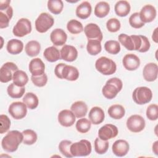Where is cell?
<instances>
[{"label":"cell","mask_w":158,"mask_h":158,"mask_svg":"<svg viewBox=\"0 0 158 158\" xmlns=\"http://www.w3.org/2000/svg\"><path fill=\"white\" fill-rule=\"evenodd\" d=\"M23 133L18 130L9 131L2 138L1 146L2 149L8 152H13L17 151L20 144L23 142Z\"/></svg>","instance_id":"obj_1"},{"label":"cell","mask_w":158,"mask_h":158,"mask_svg":"<svg viewBox=\"0 0 158 158\" xmlns=\"http://www.w3.org/2000/svg\"><path fill=\"white\" fill-rule=\"evenodd\" d=\"M54 73L57 78L69 81H75L79 77V71L75 67L64 63H59L55 67Z\"/></svg>","instance_id":"obj_2"},{"label":"cell","mask_w":158,"mask_h":158,"mask_svg":"<svg viewBox=\"0 0 158 158\" xmlns=\"http://www.w3.org/2000/svg\"><path fill=\"white\" fill-rule=\"evenodd\" d=\"M122 87L123 83L120 78L117 77L111 78L106 81V85L102 89V93L106 98L112 99L116 97Z\"/></svg>","instance_id":"obj_3"},{"label":"cell","mask_w":158,"mask_h":158,"mask_svg":"<svg viewBox=\"0 0 158 158\" xmlns=\"http://www.w3.org/2000/svg\"><path fill=\"white\" fill-rule=\"evenodd\" d=\"M118 41L129 51H139L141 47V35L128 36L125 33H121L118 36Z\"/></svg>","instance_id":"obj_4"},{"label":"cell","mask_w":158,"mask_h":158,"mask_svg":"<svg viewBox=\"0 0 158 158\" xmlns=\"http://www.w3.org/2000/svg\"><path fill=\"white\" fill-rule=\"evenodd\" d=\"M96 70L104 75L114 74L117 70L115 62L107 57H101L95 62Z\"/></svg>","instance_id":"obj_5"},{"label":"cell","mask_w":158,"mask_h":158,"mask_svg":"<svg viewBox=\"0 0 158 158\" xmlns=\"http://www.w3.org/2000/svg\"><path fill=\"white\" fill-rule=\"evenodd\" d=\"M132 98L135 103L143 105L149 102L152 98V93L146 86H139L135 89L132 93Z\"/></svg>","instance_id":"obj_6"},{"label":"cell","mask_w":158,"mask_h":158,"mask_svg":"<svg viewBox=\"0 0 158 158\" xmlns=\"http://www.w3.org/2000/svg\"><path fill=\"white\" fill-rule=\"evenodd\" d=\"M91 144L86 139H81L70 146V152L73 157L87 156L91 152Z\"/></svg>","instance_id":"obj_7"},{"label":"cell","mask_w":158,"mask_h":158,"mask_svg":"<svg viewBox=\"0 0 158 158\" xmlns=\"http://www.w3.org/2000/svg\"><path fill=\"white\" fill-rule=\"evenodd\" d=\"M54 20L51 15L47 12L40 14L35 20V28L39 33L46 32L54 25Z\"/></svg>","instance_id":"obj_8"},{"label":"cell","mask_w":158,"mask_h":158,"mask_svg":"<svg viewBox=\"0 0 158 158\" xmlns=\"http://www.w3.org/2000/svg\"><path fill=\"white\" fill-rule=\"evenodd\" d=\"M31 31V23L30 20L26 18L19 19L13 28V34L18 37H23Z\"/></svg>","instance_id":"obj_9"},{"label":"cell","mask_w":158,"mask_h":158,"mask_svg":"<svg viewBox=\"0 0 158 158\" xmlns=\"http://www.w3.org/2000/svg\"><path fill=\"white\" fill-rule=\"evenodd\" d=\"M128 129L133 133H138L143 130L146 122L144 118L137 114L131 115L127 120L126 123Z\"/></svg>","instance_id":"obj_10"},{"label":"cell","mask_w":158,"mask_h":158,"mask_svg":"<svg viewBox=\"0 0 158 158\" xmlns=\"http://www.w3.org/2000/svg\"><path fill=\"white\" fill-rule=\"evenodd\" d=\"M18 69V67L14 62H7L4 64L0 69L1 82L7 83L12 80L14 72Z\"/></svg>","instance_id":"obj_11"},{"label":"cell","mask_w":158,"mask_h":158,"mask_svg":"<svg viewBox=\"0 0 158 158\" xmlns=\"http://www.w3.org/2000/svg\"><path fill=\"white\" fill-rule=\"evenodd\" d=\"M8 112L14 118L20 120L26 116L27 107L23 102H14L9 106Z\"/></svg>","instance_id":"obj_12"},{"label":"cell","mask_w":158,"mask_h":158,"mask_svg":"<svg viewBox=\"0 0 158 158\" xmlns=\"http://www.w3.org/2000/svg\"><path fill=\"white\" fill-rule=\"evenodd\" d=\"M118 130L117 127L112 124H106L101 127L98 131V136L100 139L105 141L115 138L117 136Z\"/></svg>","instance_id":"obj_13"},{"label":"cell","mask_w":158,"mask_h":158,"mask_svg":"<svg viewBox=\"0 0 158 158\" xmlns=\"http://www.w3.org/2000/svg\"><path fill=\"white\" fill-rule=\"evenodd\" d=\"M84 32L88 40H96L102 41L103 35L99 27L93 23L87 24L84 28Z\"/></svg>","instance_id":"obj_14"},{"label":"cell","mask_w":158,"mask_h":158,"mask_svg":"<svg viewBox=\"0 0 158 158\" xmlns=\"http://www.w3.org/2000/svg\"><path fill=\"white\" fill-rule=\"evenodd\" d=\"M57 118L58 122L62 126L69 127L75 123L76 117L71 110L64 109L59 113Z\"/></svg>","instance_id":"obj_15"},{"label":"cell","mask_w":158,"mask_h":158,"mask_svg":"<svg viewBox=\"0 0 158 158\" xmlns=\"http://www.w3.org/2000/svg\"><path fill=\"white\" fill-rule=\"evenodd\" d=\"M139 14L141 20L145 23L152 22L156 17L157 12L152 5L146 4L142 7Z\"/></svg>","instance_id":"obj_16"},{"label":"cell","mask_w":158,"mask_h":158,"mask_svg":"<svg viewBox=\"0 0 158 158\" xmlns=\"http://www.w3.org/2000/svg\"><path fill=\"white\" fill-rule=\"evenodd\" d=\"M158 67L157 64L149 62L146 64L143 68V75L144 79L147 81H154L157 78Z\"/></svg>","instance_id":"obj_17"},{"label":"cell","mask_w":158,"mask_h":158,"mask_svg":"<svg viewBox=\"0 0 158 158\" xmlns=\"http://www.w3.org/2000/svg\"><path fill=\"white\" fill-rule=\"evenodd\" d=\"M122 64L127 70L133 71L139 67L140 60L139 58L134 54H127L123 57Z\"/></svg>","instance_id":"obj_18"},{"label":"cell","mask_w":158,"mask_h":158,"mask_svg":"<svg viewBox=\"0 0 158 158\" xmlns=\"http://www.w3.org/2000/svg\"><path fill=\"white\" fill-rule=\"evenodd\" d=\"M60 53L61 59L67 62H73L78 57L77 49L72 45H64L62 48Z\"/></svg>","instance_id":"obj_19"},{"label":"cell","mask_w":158,"mask_h":158,"mask_svg":"<svg viewBox=\"0 0 158 158\" xmlns=\"http://www.w3.org/2000/svg\"><path fill=\"white\" fill-rule=\"evenodd\" d=\"M50 39L54 46L64 45L67 40V35L65 31L61 28H56L50 34Z\"/></svg>","instance_id":"obj_20"},{"label":"cell","mask_w":158,"mask_h":158,"mask_svg":"<svg viewBox=\"0 0 158 158\" xmlns=\"http://www.w3.org/2000/svg\"><path fill=\"white\" fill-rule=\"evenodd\" d=\"M129 148L128 143L123 139L116 140L112 146L113 153L117 157H123L127 155Z\"/></svg>","instance_id":"obj_21"},{"label":"cell","mask_w":158,"mask_h":158,"mask_svg":"<svg viewBox=\"0 0 158 158\" xmlns=\"http://www.w3.org/2000/svg\"><path fill=\"white\" fill-rule=\"evenodd\" d=\"M28 69L31 75L40 76L44 73L45 65L41 59L35 58L30 62Z\"/></svg>","instance_id":"obj_22"},{"label":"cell","mask_w":158,"mask_h":158,"mask_svg":"<svg viewBox=\"0 0 158 158\" xmlns=\"http://www.w3.org/2000/svg\"><path fill=\"white\" fill-rule=\"evenodd\" d=\"M88 117L91 123L94 125H99L104 120V112L99 107H93L89 112Z\"/></svg>","instance_id":"obj_23"},{"label":"cell","mask_w":158,"mask_h":158,"mask_svg":"<svg viewBox=\"0 0 158 158\" xmlns=\"http://www.w3.org/2000/svg\"><path fill=\"white\" fill-rule=\"evenodd\" d=\"M70 110L77 118H82L87 114L88 106L85 102L78 101L72 104Z\"/></svg>","instance_id":"obj_24"},{"label":"cell","mask_w":158,"mask_h":158,"mask_svg":"<svg viewBox=\"0 0 158 158\" xmlns=\"http://www.w3.org/2000/svg\"><path fill=\"white\" fill-rule=\"evenodd\" d=\"M92 11V7L90 3L88 1H84L77 7L76 15L81 19L88 18Z\"/></svg>","instance_id":"obj_25"},{"label":"cell","mask_w":158,"mask_h":158,"mask_svg":"<svg viewBox=\"0 0 158 158\" xmlns=\"http://www.w3.org/2000/svg\"><path fill=\"white\" fill-rule=\"evenodd\" d=\"M6 49L10 54H19L23 51V43L19 40L11 39L7 42Z\"/></svg>","instance_id":"obj_26"},{"label":"cell","mask_w":158,"mask_h":158,"mask_svg":"<svg viewBox=\"0 0 158 158\" xmlns=\"http://www.w3.org/2000/svg\"><path fill=\"white\" fill-rule=\"evenodd\" d=\"M130 3L127 1H118L116 2L114 10L115 14L119 17H126L130 12Z\"/></svg>","instance_id":"obj_27"},{"label":"cell","mask_w":158,"mask_h":158,"mask_svg":"<svg viewBox=\"0 0 158 158\" xmlns=\"http://www.w3.org/2000/svg\"><path fill=\"white\" fill-rule=\"evenodd\" d=\"M44 58L50 62H54L60 59V53L54 46L46 48L43 52Z\"/></svg>","instance_id":"obj_28"},{"label":"cell","mask_w":158,"mask_h":158,"mask_svg":"<svg viewBox=\"0 0 158 158\" xmlns=\"http://www.w3.org/2000/svg\"><path fill=\"white\" fill-rule=\"evenodd\" d=\"M13 15V9L11 6L0 10V28H4L9 26V22Z\"/></svg>","instance_id":"obj_29"},{"label":"cell","mask_w":158,"mask_h":158,"mask_svg":"<svg viewBox=\"0 0 158 158\" xmlns=\"http://www.w3.org/2000/svg\"><path fill=\"white\" fill-rule=\"evenodd\" d=\"M41 50V44L35 40L28 41L25 47L26 54L30 57H35L39 54Z\"/></svg>","instance_id":"obj_30"},{"label":"cell","mask_w":158,"mask_h":158,"mask_svg":"<svg viewBox=\"0 0 158 158\" xmlns=\"http://www.w3.org/2000/svg\"><path fill=\"white\" fill-rule=\"evenodd\" d=\"M109 115L114 119H120L125 114V108L120 104H114L110 106L107 110Z\"/></svg>","instance_id":"obj_31"},{"label":"cell","mask_w":158,"mask_h":158,"mask_svg":"<svg viewBox=\"0 0 158 158\" xmlns=\"http://www.w3.org/2000/svg\"><path fill=\"white\" fill-rule=\"evenodd\" d=\"M110 11V5L106 1L98 2L94 7V15L99 18H103L107 15Z\"/></svg>","instance_id":"obj_32"},{"label":"cell","mask_w":158,"mask_h":158,"mask_svg":"<svg viewBox=\"0 0 158 158\" xmlns=\"http://www.w3.org/2000/svg\"><path fill=\"white\" fill-rule=\"evenodd\" d=\"M12 80L15 85L23 87L28 81V77L24 71L18 70L14 72Z\"/></svg>","instance_id":"obj_33"},{"label":"cell","mask_w":158,"mask_h":158,"mask_svg":"<svg viewBox=\"0 0 158 158\" xmlns=\"http://www.w3.org/2000/svg\"><path fill=\"white\" fill-rule=\"evenodd\" d=\"M25 88H24V86H19L15 85L14 83H10L7 88V92L8 95L10 98L14 99L21 98L25 93Z\"/></svg>","instance_id":"obj_34"},{"label":"cell","mask_w":158,"mask_h":158,"mask_svg":"<svg viewBox=\"0 0 158 158\" xmlns=\"http://www.w3.org/2000/svg\"><path fill=\"white\" fill-rule=\"evenodd\" d=\"M23 102L27 107L30 109H36L39 104V100L37 96L33 93H27L25 94L23 98Z\"/></svg>","instance_id":"obj_35"},{"label":"cell","mask_w":158,"mask_h":158,"mask_svg":"<svg viewBox=\"0 0 158 158\" xmlns=\"http://www.w3.org/2000/svg\"><path fill=\"white\" fill-rule=\"evenodd\" d=\"M102 46L101 41L96 40H88L86 50L89 54L91 56H96L101 52Z\"/></svg>","instance_id":"obj_36"},{"label":"cell","mask_w":158,"mask_h":158,"mask_svg":"<svg viewBox=\"0 0 158 158\" xmlns=\"http://www.w3.org/2000/svg\"><path fill=\"white\" fill-rule=\"evenodd\" d=\"M47 6L49 10L55 15L61 13L64 8V3L61 0H49Z\"/></svg>","instance_id":"obj_37"},{"label":"cell","mask_w":158,"mask_h":158,"mask_svg":"<svg viewBox=\"0 0 158 158\" xmlns=\"http://www.w3.org/2000/svg\"><path fill=\"white\" fill-rule=\"evenodd\" d=\"M67 28L72 34H78L84 30L82 23L75 19H72L68 22Z\"/></svg>","instance_id":"obj_38"},{"label":"cell","mask_w":158,"mask_h":158,"mask_svg":"<svg viewBox=\"0 0 158 158\" xmlns=\"http://www.w3.org/2000/svg\"><path fill=\"white\" fill-rule=\"evenodd\" d=\"M23 135V143L27 145H32L36 143L38 136L36 133L31 129H27L22 131Z\"/></svg>","instance_id":"obj_39"},{"label":"cell","mask_w":158,"mask_h":158,"mask_svg":"<svg viewBox=\"0 0 158 158\" xmlns=\"http://www.w3.org/2000/svg\"><path fill=\"white\" fill-rule=\"evenodd\" d=\"M109 142L96 138L94 140V150L98 154H105L109 148Z\"/></svg>","instance_id":"obj_40"},{"label":"cell","mask_w":158,"mask_h":158,"mask_svg":"<svg viewBox=\"0 0 158 158\" xmlns=\"http://www.w3.org/2000/svg\"><path fill=\"white\" fill-rule=\"evenodd\" d=\"M91 122L89 120L86 118H80L76 123V129L81 133H87L91 128Z\"/></svg>","instance_id":"obj_41"},{"label":"cell","mask_w":158,"mask_h":158,"mask_svg":"<svg viewBox=\"0 0 158 158\" xmlns=\"http://www.w3.org/2000/svg\"><path fill=\"white\" fill-rule=\"evenodd\" d=\"M104 49L109 54H117L120 51V45L117 41L109 40L105 43Z\"/></svg>","instance_id":"obj_42"},{"label":"cell","mask_w":158,"mask_h":158,"mask_svg":"<svg viewBox=\"0 0 158 158\" xmlns=\"http://www.w3.org/2000/svg\"><path fill=\"white\" fill-rule=\"evenodd\" d=\"M72 144L71 141L64 139L60 142L59 149L60 152L66 157H72L73 156L70 152V146Z\"/></svg>","instance_id":"obj_43"},{"label":"cell","mask_w":158,"mask_h":158,"mask_svg":"<svg viewBox=\"0 0 158 158\" xmlns=\"http://www.w3.org/2000/svg\"><path fill=\"white\" fill-rule=\"evenodd\" d=\"M129 23L134 28H140L144 25L139 18V12H135L131 15L129 18Z\"/></svg>","instance_id":"obj_44"},{"label":"cell","mask_w":158,"mask_h":158,"mask_svg":"<svg viewBox=\"0 0 158 158\" xmlns=\"http://www.w3.org/2000/svg\"><path fill=\"white\" fill-rule=\"evenodd\" d=\"M147 118L150 120H156L158 118V106L156 104H150L146 112Z\"/></svg>","instance_id":"obj_45"},{"label":"cell","mask_w":158,"mask_h":158,"mask_svg":"<svg viewBox=\"0 0 158 158\" xmlns=\"http://www.w3.org/2000/svg\"><path fill=\"white\" fill-rule=\"evenodd\" d=\"M121 27L120 22L116 18H111L106 22V27L109 31L115 33L118 31Z\"/></svg>","instance_id":"obj_46"},{"label":"cell","mask_w":158,"mask_h":158,"mask_svg":"<svg viewBox=\"0 0 158 158\" xmlns=\"http://www.w3.org/2000/svg\"><path fill=\"white\" fill-rule=\"evenodd\" d=\"M31 80L35 86L38 87H43L45 86L47 83L48 77L45 73L40 76L31 75Z\"/></svg>","instance_id":"obj_47"},{"label":"cell","mask_w":158,"mask_h":158,"mask_svg":"<svg viewBox=\"0 0 158 158\" xmlns=\"http://www.w3.org/2000/svg\"><path fill=\"white\" fill-rule=\"evenodd\" d=\"M0 122H1L0 133L3 134L9 130L10 127V120L6 115L1 114L0 115Z\"/></svg>","instance_id":"obj_48"},{"label":"cell","mask_w":158,"mask_h":158,"mask_svg":"<svg viewBox=\"0 0 158 158\" xmlns=\"http://www.w3.org/2000/svg\"><path fill=\"white\" fill-rule=\"evenodd\" d=\"M141 38H142L141 47L138 51L139 52H146L149 49L151 44H150V42H149L148 38L146 36L141 35Z\"/></svg>","instance_id":"obj_49"},{"label":"cell","mask_w":158,"mask_h":158,"mask_svg":"<svg viewBox=\"0 0 158 158\" xmlns=\"http://www.w3.org/2000/svg\"><path fill=\"white\" fill-rule=\"evenodd\" d=\"M10 1L5 0V1H0V10L6 9L10 6Z\"/></svg>","instance_id":"obj_50"},{"label":"cell","mask_w":158,"mask_h":158,"mask_svg":"<svg viewBox=\"0 0 158 158\" xmlns=\"http://www.w3.org/2000/svg\"><path fill=\"white\" fill-rule=\"evenodd\" d=\"M152 40L155 42V43H157L158 42V40H157V28H156L154 31H153V33H152Z\"/></svg>","instance_id":"obj_51"},{"label":"cell","mask_w":158,"mask_h":158,"mask_svg":"<svg viewBox=\"0 0 158 158\" xmlns=\"http://www.w3.org/2000/svg\"><path fill=\"white\" fill-rule=\"evenodd\" d=\"M158 141H156L154 143L153 145H152V151L153 152H154V154L156 155H157L158 153H157V148H158Z\"/></svg>","instance_id":"obj_52"}]
</instances>
